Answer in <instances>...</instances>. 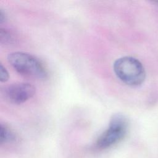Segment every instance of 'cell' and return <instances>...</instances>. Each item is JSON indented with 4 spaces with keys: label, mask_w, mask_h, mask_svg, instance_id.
<instances>
[{
    "label": "cell",
    "mask_w": 158,
    "mask_h": 158,
    "mask_svg": "<svg viewBox=\"0 0 158 158\" xmlns=\"http://www.w3.org/2000/svg\"><path fill=\"white\" fill-rule=\"evenodd\" d=\"M9 75L7 69L2 65V64H0V80L1 82H6L9 80Z\"/></svg>",
    "instance_id": "7"
},
{
    "label": "cell",
    "mask_w": 158,
    "mask_h": 158,
    "mask_svg": "<svg viewBox=\"0 0 158 158\" xmlns=\"http://www.w3.org/2000/svg\"><path fill=\"white\" fill-rule=\"evenodd\" d=\"M128 122L124 115L115 114L110 118L108 128L100 135L96 141L99 149H106L122 140L125 136Z\"/></svg>",
    "instance_id": "3"
},
{
    "label": "cell",
    "mask_w": 158,
    "mask_h": 158,
    "mask_svg": "<svg viewBox=\"0 0 158 158\" xmlns=\"http://www.w3.org/2000/svg\"><path fill=\"white\" fill-rule=\"evenodd\" d=\"M113 68L117 78L127 85L138 86L146 79V71L143 64L135 57H120L114 62Z\"/></svg>",
    "instance_id": "2"
},
{
    "label": "cell",
    "mask_w": 158,
    "mask_h": 158,
    "mask_svg": "<svg viewBox=\"0 0 158 158\" xmlns=\"http://www.w3.org/2000/svg\"><path fill=\"white\" fill-rule=\"evenodd\" d=\"M0 41L1 43L4 44H10L15 42L14 36L8 30L1 28L0 30Z\"/></svg>",
    "instance_id": "6"
},
{
    "label": "cell",
    "mask_w": 158,
    "mask_h": 158,
    "mask_svg": "<svg viewBox=\"0 0 158 158\" xmlns=\"http://www.w3.org/2000/svg\"><path fill=\"white\" fill-rule=\"evenodd\" d=\"M6 17L5 13L3 12L2 9H1L0 10V23H3L6 20Z\"/></svg>",
    "instance_id": "8"
},
{
    "label": "cell",
    "mask_w": 158,
    "mask_h": 158,
    "mask_svg": "<svg viewBox=\"0 0 158 158\" xmlns=\"http://www.w3.org/2000/svg\"><path fill=\"white\" fill-rule=\"evenodd\" d=\"M7 60L20 75L38 80L48 77V70L43 63L36 56L24 52H12L8 54Z\"/></svg>",
    "instance_id": "1"
},
{
    "label": "cell",
    "mask_w": 158,
    "mask_h": 158,
    "mask_svg": "<svg viewBox=\"0 0 158 158\" xmlns=\"http://www.w3.org/2000/svg\"><path fill=\"white\" fill-rule=\"evenodd\" d=\"M35 90V87L31 83L20 82L7 86L4 89V94L9 102L20 104L32 98Z\"/></svg>",
    "instance_id": "4"
},
{
    "label": "cell",
    "mask_w": 158,
    "mask_h": 158,
    "mask_svg": "<svg viewBox=\"0 0 158 158\" xmlns=\"http://www.w3.org/2000/svg\"><path fill=\"white\" fill-rule=\"evenodd\" d=\"M16 136L13 131L6 125L2 123L0 126V141L1 143H10L14 141Z\"/></svg>",
    "instance_id": "5"
}]
</instances>
